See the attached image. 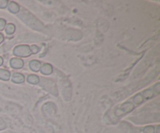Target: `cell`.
Here are the masks:
<instances>
[{"label": "cell", "instance_id": "6da1fadb", "mask_svg": "<svg viewBox=\"0 0 160 133\" xmlns=\"http://www.w3.org/2000/svg\"><path fill=\"white\" fill-rule=\"evenodd\" d=\"M14 53L16 56H28V55H31V51H30L29 47L27 45H20V46L16 47L14 49Z\"/></svg>", "mask_w": 160, "mask_h": 133}, {"label": "cell", "instance_id": "7a4b0ae2", "mask_svg": "<svg viewBox=\"0 0 160 133\" xmlns=\"http://www.w3.org/2000/svg\"><path fill=\"white\" fill-rule=\"evenodd\" d=\"M11 65L13 68H20L22 66H23V62L20 59H12L10 62Z\"/></svg>", "mask_w": 160, "mask_h": 133}, {"label": "cell", "instance_id": "3957f363", "mask_svg": "<svg viewBox=\"0 0 160 133\" xmlns=\"http://www.w3.org/2000/svg\"><path fill=\"white\" fill-rule=\"evenodd\" d=\"M9 76H10V74H9V71L0 69V79L6 81V80H9Z\"/></svg>", "mask_w": 160, "mask_h": 133}, {"label": "cell", "instance_id": "277c9868", "mask_svg": "<svg viewBox=\"0 0 160 133\" xmlns=\"http://www.w3.org/2000/svg\"><path fill=\"white\" fill-rule=\"evenodd\" d=\"M12 81L14 82H22V81H24V77L20 74H15L12 77Z\"/></svg>", "mask_w": 160, "mask_h": 133}, {"label": "cell", "instance_id": "5b68a950", "mask_svg": "<svg viewBox=\"0 0 160 133\" xmlns=\"http://www.w3.org/2000/svg\"><path fill=\"white\" fill-rule=\"evenodd\" d=\"M9 11L12 13H17L19 11V6L14 3H10L9 5Z\"/></svg>", "mask_w": 160, "mask_h": 133}, {"label": "cell", "instance_id": "8992f818", "mask_svg": "<svg viewBox=\"0 0 160 133\" xmlns=\"http://www.w3.org/2000/svg\"><path fill=\"white\" fill-rule=\"evenodd\" d=\"M48 69L49 70H52V67L51 65H49V64H44L43 65V67H42V72H43V74H51L52 71H50V70H48Z\"/></svg>", "mask_w": 160, "mask_h": 133}, {"label": "cell", "instance_id": "52a82bcc", "mask_svg": "<svg viewBox=\"0 0 160 133\" xmlns=\"http://www.w3.org/2000/svg\"><path fill=\"white\" fill-rule=\"evenodd\" d=\"M14 31H15V27H14L13 24H12V23H9V24L7 25V27H6V32L7 33V34H12V33L14 32Z\"/></svg>", "mask_w": 160, "mask_h": 133}, {"label": "cell", "instance_id": "ba28073f", "mask_svg": "<svg viewBox=\"0 0 160 133\" xmlns=\"http://www.w3.org/2000/svg\"><path fill=\"white\" fill-rule=\"evenodd\" d=\"M144 133H155V128L152 126H148L144 128Z\"/></svg>", "mask_w": 160, "mask_h": 133}, {"label": "cell", "instance_id": "9c48e42d", "mask_svg": "<svg viewBox=\"0 0 160 133\" xmlns=\"http://www.w3.org/2000/svg\"><path fill=\"white\" fill-rule=\"evenodd\" d=\"M6 128V123H5L4 120H3L2 119L0 118V131H1V130L5 129Z\"/></svg>", "mask_w": 160, "mask_h": 133}, {"label": "cell", "instance_id": "30bf717a", "mask_svg": "<svg viewBox=\"0 0 160 133\" xmlns=\"http://www.w3.org/2000/svg\"><path fill=\"white\" fill-rule=\"evenodd\" d=\"M5 25H6V20L3 19H0V31L4 29Z\"/></svg>", "mask_w": 160, "mask_h": 133}, {"label": "cell", "instance_id": "8fae6325", "mask_svg": "<svg viewBox=\"0 0 160 133\" xmlns=\"http://www.w3.org/2000/svg\"><path fill=\"white\" fill-rule=\"evenodd\" d=\"M7 6V1H0V8H5Z\"/></svg>", "mask_w": 160, "mask_h": 133}, {"label": "cell", "instance_id": "7c38bea8", "mask_svg": "<svg viewBox=\"0 0 160 133\" xmlns=\"http://www.w3.org/2000/svg\"><path fill=\"white\" fill-rule=\"evenodd\" d=\"M2 41H3V35L1 34V33H0V44L2 43Z\"/></svg>", "mask_w": 160, "mask_h": 133}, {"label": "cell", "instance_id": "4fadbf2b", "mask_svg": "<svg viewBox=\"0 0 160 133\" xmlns=\"http://www.w3.org/2000/svg\"><path fill=\"white\" fill-rule=\"evenodd\" d=\"M2 64V58L0 57V66H1Z\"/></svg>", "mask_w": 160, "mask_h": 133}, {"label": "cell", "instance_id": "5bb4252c", "mask_svg": "<svg viewBox=\"0 0 160 133\" xmlns=\"http://www.w3.org/2000/svg\"><path fill=\"white\" fill-rule=\"evenodd\" d=\"M157 133H159V126L157 127Z\"/></svg>", "mask_w": 160, "mask_h": 133}]
</instances>
